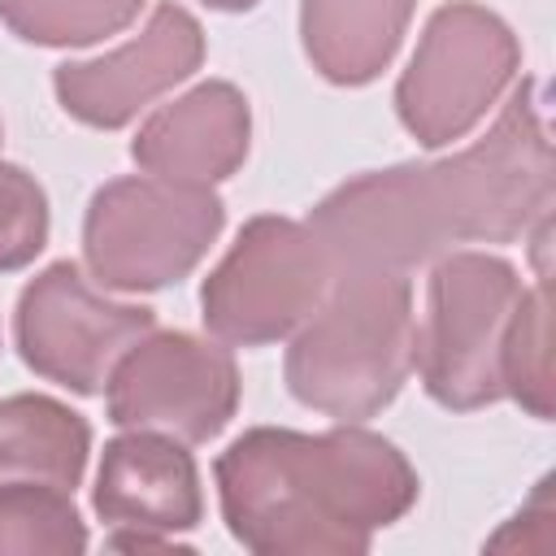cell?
Here are the masks:
<instances>
[{"label": "cell", "instance_id": "cell-1", "mask_svg": "<svg viewBox=\"0 0 556 556\" xmlns=\"http://www.w3.org/2000/svg\"><path fill=\"white\" fill-rule=\"evenodd\" d=\"M552 143L534 87L521 83L486 139L447 161L374 169L334 187L308 213V230L321 239L334 274H404L452 243H508L526 235L552 213Z\"/></svg>", "mask_w": 556, "mask_h": 556}, {"label": "cell", "instance_id": "cell-2", "mask_svg": "<svg viewBox=\"0 0 556 556\" xmlns=\"http://www.w3.org/2000/svg\"><path fill=\"white\" fill-rule=\"evenodd\" d=\"M222 517L256 556L365 552L378 526L417 504V473L382 434L256 426L217 456Z\"/></svg>", "mask_w": 556, "mask_h": 556}, {"label": "cell", "instance_id": "cell-3", "mask_svg": "<svg viewBox=\"0 0 556 556\" xmlns=\"http://www.w3.org/2000/svg\"><path fill=\"white\" fill-rule=\"evenodd\" d=\"M413 287L400 269H343L287 348V387L304 408L365 421L413 369Z\"/></svg>", "mask_w": 556, "mask_h": 556}, {"label": "cell", "instance_id": "cell-4", "mask_svg": "<svg viewBox=\"0 0 556 556\" xmlns=\"http://www.w3.org/2000/svg\"><path fill=\"white\" fill-rule=\"evenodd\" d=\"M508 261L452 252L434 265L426 317L413 330V365L443 408H482L504 395V339L521 300Z\"/></svg>", "mask_w": 556, "mask_h": 556}, {"label": "cell", "instance_id": "cell-5", "mask_svg": "<svg viewBox=\"0 0 556 556\" xmlns=\"http://www.w3.org/2000/svg\"><path fill=\"white\" fill-rule=\"evenodd\" d=\"M226 222L208 187L130 174L104 182L83 222V252L100 287L156 291L187 278Z\"/></svg>", "mask_w": 556, "mask_h": 556}, {"label": "cell", "instance_id": "cell-6", "mask_svg": "<svg viewBox=\"0 0 556 556\" xmlns=\"http://www.w3.org/2000/svg\"><path fill=\"white\" fill-rule=\"evenodd\" d=\"M330 282L334 265L308 222L252 217L204 278V326L235 348L274 343L308 321Z\"/></svg>", "mask_w": 556, "mask_h": 556}, {"label": "cell", "instance_id": "cell-7", "mask_svg": "<svg viewBox=\"0 0 556 556\" xmlns=\"http://www.w3.org/2000/svg\"><path fill=\"white\" fill-rule=\"evenodd\" d=\"M521 65L513 30L473 0L443 4L395 87L400 122L421 148H443L473 130Z\"/></svg>", "mask_w": 556, "mask_h": 556}, {"label": "cell", "instance_id": "cell-8", "mask_svg": "<svg viewBox=\"0 0 556 556\" xmlns=\"http://www.w3.org/2000/svg\"><path fill=\"white\" fill-rule=\"evenodd\" d=\"M156 313L143 304H117L96 291L74 261L48 265L26 282L17 300V352L22 361L78 395H96L109 387L117 361L152 334Z\"/></svg>", "mask_w": 556, "mask_h": 556}, {"label": "cell", "instance_id": "cell-9", "mask_svg": "<svg viewBox=\"0 0 556 556\" xmlns=\"http://www.w3.org/2000/svg\"><path fill=\"white\" fill-rule=\"evenodd\" d=\"M109 421L182 443L213 439L239 408L235 356L187 330L143 334L109 374Z\"/></svg>", "mask_w": 556, "mask_h": 556}, {"label": "cell", "instance_id": "cell-10", "mask_svg": "<svg viewBox=\"0 0 556 556\" xmlns=\"http://www.w3.org/2000/svg\"><path fill=\"white\" fill-rule=\"evenodd\" d=\"M91 504L113 526V552H187L174 534L200 526V469L182 439L130 430L104 443Z\"/></svg>", "mask_w": 556, "mask_h": 556}, {"label": "cell", "instance_id": "cell-11", "mask_svg": "<svg viewBox=\"0 0 556 556\" xmlns=\"http://www.w3.org/2000/svg\"><path fill=\"white\" fill-rule=\"evenodd\" d=\"M200 61H204L200 22L182 4L165 0L152 9L139 39H130L126 48H117L100 61L56 65L52 87L70 117H78L96 130H117L143 104H152L161 91L191 78L200 70Z\"/></svg>", "mask_w": 556, "mask_h": 556}, {"label": "cell", "instance_id": "cell-12", "mask_svg": "<svg viewBox=\"0 0 556 556\" xmlns=\"http://www.w3.org/2000/svg\"><path fill=\"white\" fill-rule=\"evenodd\" d=\"M248 130L252 117L243 91L230 83H200L139 126L130 156L156 178L208 187L243 165Z\"/></svg>", "mask_w": 556, "mask_h": 556}, {"label": "cell", "instance_id": "cell-13", "mask_svg": "<svg viewBox=\"0 0 556 556\" xmlns=\"http://www.w3.org/2000/svg\"><path fill=\"white\" fill-rule=\"evenodd\" d=\"M413 17V0H304L300 35L321 78L361 87L378 78Z\"/></svg>", "mask_w": 556, "mask_h": 556}, {"label": "cell", "instance_id": "cell-14", "mask_svg": "<svg viewBox=\"0 0 556 556\" xmlns=\"http://www.w3.org/2000/svg\"><path fill=\"white\" fill-rule=\"evenodd\" d=\"M91 452V426L52 395L0 400V482H52L74 491Z\"/></svg>", "mask_w": 556, "mask_h": 556}, {"label": "cell", "instance_id": "cell-15", "mask_svg": "<svg viewBox=\"0 0 556 556\" xmlns=\"http://www.w3.org/2000/svg\"><path fill=\"white\" fill-rule=\"evenodd\" d=\"M70 495L52 482H0V556H78L87 530Z\"/></svg>", "mask_w": 556, "mask_h": 556}, {"label": "cell", "instance_id": "cell-16", "mask_svg": "<svg viewBox=\"0 0 556 556\" xmlns=\"http://www.w3.org/2000/svg\"><path fill=\"white\" fill-rule=\"evenodd\" d=\"M143 0H0L4 26L43 48L96 43L135 22Z\"/></svg>", "mask_w": 556, "mask_h": 556}, {"label": "cell", "instance_id": "cell-17", "mask_svg": "<svg viewBox=\"0 0 556 556\" xmlns=\"http://www.w3.org/2000/svg\"><path fill=\"white\" fill-rule=\"evenodd\" d=\"M552 330H547V278L521 291L504 339V391L526 404L539 421L552 417Z\"/></svg>", "mask_w": 556, "mask_h": 556}, {"label": "cell", "instance_id": "cell-18", "mask_svg": "<svg viewBox=\"0 0 556 556\" xmlns=\"http://www.w3.org/2000/svg\"><path fill=\"white\" fill-rule=\"evenodd\" d=\"M48 243V195L22 169L0 161V274L30 265Z\"/></svg>", "mask_w": 556, "mask_h": 556}, {"label": "cell", "instance_id": "cell-19", "mask_svg": "<svg viewBox=\"0 0 556 556\" xmlns=\"http://www.w3.org/2000/svg\"><path fill=\"white\" fill-rule=\"evenodd\" d=\"M208 9H226V13H239V9H252L256 0H204Z\"/></svg>", "mask_w": 556, "mask_h": 556}, {"label": "cell", "instance_id": "cell-20", "mask_svg": "<svg viewBox=\"0 0 556 556\" xmlns=\"http://www.w3.org/2000/svg\"><path fill=\"white\" fill-rule=\"evenodd\" d=\"M0 135H4V126H0Z\"/></svg>", "mask_w": 556, "mask_h": 556}]
</instances>
